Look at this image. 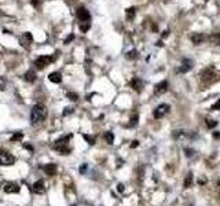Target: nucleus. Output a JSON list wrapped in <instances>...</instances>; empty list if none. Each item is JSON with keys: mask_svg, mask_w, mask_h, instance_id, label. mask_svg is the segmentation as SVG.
I'll return each mask as SVG.
<instances>
[{"mask_svg": "<svg viewBox=\"0 0 220 206\" xmlns=\"http://www.w3.org/2000/svg\"><path fill=\"white\" fill-rule=\"evenodd\" d=\"M47 117V109L43 105H35L30 111V123L32 125H39L40 123H43Z\"/></svg>", "mask_w": 220, "mask_h": 206, "instance_id": "obj_1", "label": "nucleus"}, {"mask_svg": "<svg viewBox=\"0 0 220 206\" xmlns=\"http://www.w3.org/2000/svg\"><path fill=\"white\" fill-rule=\"evenodd\" d=\"M69 139H70V136H65V138H61L59 140H57V142L54 143V148L57 150V151L62 153V154H69V153H70V148L68 147Z\"/></svg>", "mask_w": 220, "mask_h": 206, "instance_id": "obj_2", "label": "nucleus"}, {"mask_svg": "<svg viewBox=\"0 0 220 206\" xmlns=\"http://www.w3.org/2000/svg\"><path fill=\"white\" fill-rule=\"evenodd\" d=\"M15 162V158L7 151H0V165L3 166H10Z\"/></svg>", "mask_w": 220, "mask_h": 206, "instance_id": "obj_3", "label": "nucleus"}, {"mask_svg": "<svg viewBox=\"0 0 220 206\" xmlns=\"http://www.w3.org/2000/svg\"><path fill=\"white\" fill-rule=\"evenodd\" d=\"M55 58L57 56H40V58H37L35 61V66L37 69H43L45 68L47 65H50L52 61H55Z\"/></svg>", "mask_w": 220, "mask_h": 206, "instance_id": "obj_4", "label": "nucleus"}, {"mask_svg": "<svg viewBox=\"0 0 220 206\" xmlns=\"http://www.w3.org/2000/svg\"><path fill=\"white\" fill-rule=\"evenodd\" d=\"M77 18L80 22H91V15L85 7H78L77 8Z\"/></svg>", "mask_w": 220, "mask_h": 206, "instance_id": "obj_5", "label": "nucleus"}, {"mask_svg": "<svg viewBox=\"0 0 220 206\" xmlns=\"http://www.w3.org/2000/svg\"><path fill=\"white\" fill-rule=\"evenodd\" d=\"M168 111H169V106L168 105H165V103H162V105L157 106V109L154 110V118H157V120L162 118Z\"/></svg>", "mask_w": 220, "mask_h": 206, "instance_id": "obj_6", "label": "nucleus"}, {"mask_svg": "<svg viewBox=\"0 0 220 206\" xmlns=\"http://www.w3.org/2000/svg\"><path fill=\"white\" fill-rule=\"evenodd\" d=\"M200 77L204 83H210V81H213V77H216V74L210 70V69H206V70H204L200 74Z\"/></svg>", "mask_w": 220, "mask_h": 206, "instance_id": "obj_7", "label": "nucleus"}, {"mask_svg": "<svg viewBox=\"0 0 220 206\" xmlns=\"http://www.w3.org/2000/svg\"><path fill=\"white\" fill-rule=\"evenodd\" d=\"M191 69H193V61H190V59H183L182 65L178 69V73H187V71L191 70Z\"/></svg>", "mask_w": 220, "mask_h": 206, "instance_id": "obj_8", "label": "nucleus"}, {"mask_svg": "<svg viewBox=\"0 0 220 206\" xmlns=\"http://www.w3.org/2000/svg\"><path fill=\"white\" fill-rule=\"evenodd\" d=\"M4 191L7 194H17L20 192V186L17 183H7L4 184Z\"/></svg>", "mask_w": 220, "mask_h": 206, "instance_id": "obj_9", "label": "nucleus"}, {"mask_svg": "<svg viewBox=\"0 0 220 206\" xmlns=\"http://www.w3.org/2000/svg\"><path fill=\"white\" fill-rule=\"evenodd\" d=\"M32 190H33V192H36V194H43V192L45 191V184H44V181H43V180H37L35 184H33Z\"/></svg>", "mask_w": 220, "mask_h": 206, "instance_id": "obj_10", "label": "nucleus"}, {"mask_svg": "<svg viewBox=\"0 0 220 206\" xmlns=\"http://www.w3.org/2000/svg\"><path fill=\"white\" fill-rule=\"evenodd\" d=\"M167 89H168V83H167V81H161V83H158L155 85L154 92L157 93V95H162V93L167 92Z\"/></svg>", "mask_w": 220, "mask_h": 206, "instance_id": "obj_11", "label": "nucleus"}, {"mask_svg": "<svg viewBox=\"0 0 220 206\" xmlns=\"http://www.w3.org/2000/svg\"><path fill=\"white\" fill-rule=\"evenodd\" d=\"M33 41V37L32 35H30L29 32H26L22 35V37H21V45H25V47H29V44H32Z\"/></svg>", "mask_w": 220, "mask_h": 206, "instance_id": "obj_12", "label": "nucleus"}, {"mask_svg": "<svg viewBox=\"0 0 220 206\" xmlns=\"http://www.w3.org/2000/svg\"><path fill=\"white\" fill-rule=\"evenodd\" d=\"M43 171H44L45 173L48 174V176H54V174L57 173V165H55V164H48V165H45V166L43 168Z\"/></svg>", "mask_w": 220, "mask_h": 206, "instance_id": "obj_13", "label": "nucleus"}, {"mask_svg": "<svg viewBox=\"0 0 220 206\" xmlns=\"http://www.w3.org/2000/svg\"><path fill=\"white\" fill-rule=\"evenodd\" d=\"M191 41L194 43L195 45H198V44H201V43L204 41L205 40V37H204V35L202 33H194V35H191Z\"/></svg>", "mask_w": 220, "mask_h": 206, "instance_id": "obj_14", "label": "nucleus"}, {"mask_svg": "<svg viewBox=\"0 0 220 206\" xmlns=\"http://www.w3.org/2000/svg\"><path fill=\"white\" fill-rule=\"evenodd\" d=\"M48 78L51 83H55V84H59L62 81V76L59 71H52V73L48 76Z\"/></svg>", "mask_w": 220, "mask_h": 206, "instance_id": "obj_15", "label": "nucleus"}, {"mask_svg": "<svg viewBox=\"0 0 220 206\" xmlns=\"http://www.w3.org/2000/svg\"><path fill=\"white\" fill-rule=\"evenodd\" d=\"M208 41L213 45H219L220 44V33H212V35L208 37Z\"/></svg>", "mask_w": 220, "mask_h": 206, "instance_id": "obj_16", "label": "nucleus"}, {"mask_svg": "<svg viewBox=\"0 0 220 206\" xmlns=\"http://www.w3.org/2000/svg\"><path fill=\"white\" fill-rule=\"evenodd\" d=\"M132 88L135 91H138V92H140L142 91V88H143V81L142 80H139V78H135V80H132Z\"/></svg>", "mask_w": 220, "mask_h": 206, "instance_id": "obj_17", "label": "nucleus"}, {"mask_svg": "<svg viewBox=\"0 0 220 206\" xmlns=\"http://www.w3.org/2000/svg\"><path fill=\"white\" fill-rule=\"evenodd\" d=\"M23 77H25V80L28 83H33V81H36V73L33 70H29V71H26Z\"/></svg>", "mask_w": 220, "mask_h": 206, "instance_id": "obj_18", "label": "nucleus"}, {"mask_svg": "<svg viewBox=\"0 0 220 206\" xmlns=\"http://www.w3.org/2000/svg\"><path fill=\"white\" fill-rule=\"evenodd\" d=\"M135 14H136V10H135V7H130L128 10H127L125 15H127V20H130L132 21L133 18H135Z\"/></svg>", "mask_w": 220, "mask_h": 206, "instance_id": "obj_19", "label": "nucleus"}, {"mask_svg": "<svg viewBox=\"0 0 220 206\" xmlns=\"http://www.w3.org/2000/svg\"><path fill=\"white\" fill-rule=\"evenodd\" d=\"M78 26H80V30L81 32H88V29L91 28V22H80L78 23Z\"/></svg>", "mask_w": 220, "mask_h": 206, "instance_id": "obj_20", "label": "nucleus"}, {"mask_svg": "<svg viewBox=\"0 0 220 206\" xmlns=\"http://www.w3.org/2000/svg\"><path fill=\"white\" fill-rule=\"evenodd\" d=\"M105 139H106V142L109 143V144H113V140H114V136L112 132H107L106 135H105Z\"/></svg>", "mask_w": 220, "mask_h": 206, "instance_id": "obj_21", "label": "nucleus"}, {"mask_svg": "<svg viewBox=\"0 0 220 206\" xmlns=\"http://www.w3.org/2000/svg\"><path fill=\"white\" fill-rule=\"evenodd\" d=\"M191 181H193V174L188 173L187 177H186V181H185V187H186V188H188V187L191 186Z\"/></svg>", "mask_w": 220, "mask_h": 206, "instance_id": "obj_22", "label": "nucleus"}, {"mask_svg": "<svg viewBox=\"0 0 220 206\" xmlns=\"http://www.w3.org/2000/svg\"><path fill=\"white\" fill-rule=\"evenodd\" d=\"M127 58H128V59H136V58H138V51H135V50L130 51L128 54H127Z\"/></svg>", "mask_w": 220, "mask_h": 206, "instance_id": "obj_23", "label": "nucleus"}, {"mask_svg": "<svg viewBox=\"0 0 220 206\" xmlns=\"http://www.w3.org/2000/svg\"><path fill=\"white\" fill-rule=\"evenodd\" d=\"M66 96H68L70 100H77L78 99V95L77 93H73V92H68L66 93Z\"/></svg>", "mask_w": 220, "mask_h": 206, "instance_id": "obj_24", "label": "nucleus"}, {"mask_svg": "<svg viewBox=\"0 0 220 206\" xmlns=\"http://www.w3.org/2000/svg\"><path fill=\"white\" fill-rule=\"evenodd\" d=\"M206 125H208V128H213V126L217 125V123L213 121V120H206Z\"/></svg>", "mask_w": 220, "mask_h": 206, "instance_id": "obj_25", "label": "nucleus"}, {"mask_svg": "<svg viewBox=\"0 0 220 206\" xmlns=\"http://www.w3.org/2000/svg\"><path fill=\"white\" fill-rule=\"evenodd\" d=\"M22 138H23L22 132H20V133H17V135H14L13 138H11V140H13V142H15V140H20V139H22Z\"/></svg>", "mask_w": 220, "mask_h": 206, "instance_id": "obj_26", "label": "nucleus"}, {"mask_svg": "<svg viewBox=\"0 0 220 206\" xmlns=\"http://www.w3.org/2000/svg\"><path fill=\"white\" fill-rule=\"evenodd\" d=\"M185 153L187 157H194V150H191V148H185Z\"/></svg>", "mask_w": 220, "mask_h": 206, "instance_id": "obj_27", "label": "nucleus"}, {"mask_svg": "<svg viewBox=\"0 0 220 206\" xmlns=\"http://www.w3.org/2000/svg\"><path fill=\"white\" fill-rule=\"evenodd\" d=\"M73 113V107H65L63 110V116H68V114H72Z\"/></svg>", "mask_w": 220, "mask_h": 206, "instance_id": "obj_28", "label": "nucleus"}, {"mask_svg": "<svg viewBox=\"0 0 220 206\" xmlns=\"http://www.w3.org/2000/svg\"><path fill=\"white\" fill-rule=\"evenodd\" d=\"M210 110H220V99H219V100H217V102H216V103H215L213 106L210 107Z\"/></svg>", "mask_w": 220, "mask_h": 206, "instance_id": "obj_29", "label": "nucleus"}, {"mask_svg": "<svg viewBox=\"0 0 220 206\" xmlns=\"http://www.w3.org/2000/svg\"><path fill=\"white\" fill-rule=\"evenodd\" d=\"M84 138H85V140H87V142H90V144H94V143H95V139L94 138H90V136H87V135H85Z\"/></svg>", "mask_w": 220, "mask_h": 206, "instance_id": "obj_30", "label": "nucleus"}, {"mask_svg": "<svg viewBox=\"0 0 220 206\" xmlns=\"http://www.w3.org/2000/svg\"><path fill=\"white\" fill-rule=\"evenodd\" d=\"M73 39H75V36H73V35H70V36H69V37H68V39L65 40V44H69V43H70Z\"/></svg>", "mask_w": 220, "mask_h": 206, "instance_id": "obj_31", "label": "nucleus"}, {"mask_svg": "<svg viewBox=\"0 0 220 206\" xmlns=\"http://www.w3.org/2000/svg\"><path fill=\"white\" fill-rule=\"evenodd\" d=\"M132 123H131V125H133V124H136L138 123V116H135V117H132V120H131Z\"/></svg>", "mask_w": 220, "mask_h": 206, "instance_id": "obj_32", "label": "nucleus"}, {"mask_svg": "<svg viewBox=\"0 0 220 206\" xmlns=\"http://www.w3.org/2000/svg\"><path fill=\"white\" fill-rule=\"evenodd\" d=\"M32 4H33L35 7H37V6L40 4V0H32Z\"/></svg>", "mask_w": 220, "mask_h": 206, "instance_id": "obj_33", "label": "nucleus"}, {"mask_svg": "<svg viewBox=\"0 0 220 206\" xmlns=\"http://www.w3.org/2000/svg\"><path fill=\"white\" fill-rule=\"evenodd\" d=\"M206 2H208V0H206Z\"/></svg>", "mask_w": 220, "mask_h": 206, "instance_id": "obj_34", "label": "nucleus"}]
</instances>
